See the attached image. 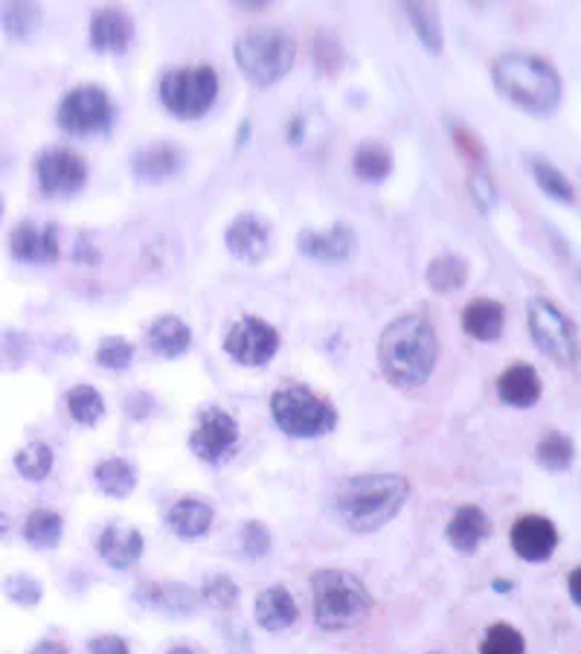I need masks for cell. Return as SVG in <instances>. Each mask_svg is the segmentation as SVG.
Returning <instances> with one entry per match:
<instances>
[{
  "label": "cell",
  "instance_id": "6da1fadb",
  "mask_svg": "<svg viewBox=\"0 0 581 654\" xmlns=\"http://www.w3.org/2000/svg\"><path fill=\"white\" fill-rule=\"evenodd\" d=\"M439 335L425 314H402L379 337V367L393 387L414 390L433 376Z\"/></svg>",
  "mask_w": 581,
  "mask_h": 654
},
{
  "label": "cell",
  "instance_id": "7a4b0ae2",
  "mask_svg": "<svg viewBox=\"0 0 581 654\" xmlns=\"http://www.w3.org/2000/svg\"><path fill=\"white\" fill-rule=\"evenodd\" d=\"M491 82L506 102H512L514 108L526 114L547 117L558 108L565 84L558 70L547 59H541L535 53L512 50L503 53L491 65Z\"/></svg>",
  "mask_w": 581,
  "mask_h": 654
},
{
  "label": "cell",
  "instance_id": "3957f363",
  "mask_svg": "<svg viewBox=\"0 0 581 654\" xmlns=\"http://www.w3.org/2000/svg\"><path fill=\"white\" fill-rule=\"evenodd\" d=\"M410 497V483L402 474H358L340 483L335 495L337 518L352 532H375L396 518Z\"/></svg>",
  "mask_w": 581,
  "mask_h": 654
},
{
  "label": "cell",
  "instance_id": "277c9868",
  "mask_svg": "<svg viewBox=\"0 0 581 654\" xmlns=\"http://www.w3.org/2000/svg\"><path fill=\"white\" fill-rule=\"evenodd\" d=\"M314 620L323 631H349L372 613V594L346 571H321L312 576Z\"/></svg>",
  "mask_w": 581,
  "mask_h": 654
},
{
  "label": "cell",
  "instance_id": "5b68a950",
  "mask_svg": "<svg viewBox=\"0 0 581 654\" xmlns=\"http://www.w3.org/2000/svg\"><path fill=\"white\" fill-rule=\"evenodd\" d=\"M233 56H236L239 70L245 73L247 82H253L256 88H270L291 73L297 44L282 26H262V30H251L239 38Z\"/></svg>",
  "mask_w": 581,
  "mask_h": 654
},
{
  "label": "cell",
  "instance_id": "8992f818",
  "mask_svg": "<svg viewBox=\"0 0 581 654\" xmlns=\"http://www.w3.org/2000/svg\"><path fill=\"white\" fill-rule=\"evenodd\" d=\"M270 413L279 431L294 439H317L335 431L337 411L305 385L279 387L270 395Z\"/></svg>",
  "mask_w": 581,
  "mask_h": 654
},
{
  "label": "cell",
  "instance_id": "52a82bcc",
  "mask_svg": "<svg viewBox=\"0 0 581 654\" xmlns=\"http://www.w3.org/2000/svg\"><path fill=\"white\" fill-rule=\"evenodd\" d=\"M161 105L177 119H201L219 100V73L210 65L166 70L158 84Z\"/></svg>",
  "mask_w": 581,
  "mask_h": 654
},
{
  "label": "cell",
  "instance_id": "ba28073f",
  "mask_svg": "<svg viewBox=\"0 0 581 654\" xmlns=\"http://www.w3.org/2000/svg\"><path fill=\"white\" fill-rule=\"evenodd\" d=\"M526 320H530L532 341L538 344L541 353L561 367H576L579 362V337H576L573 320L558 309L547 297H532L526 306Z\"/></svg>",
  "mask_w": 581,
  "mask_h": 654
},
{
  "label": "cell",
  "instance_id": "9c48e42d",
  "mask_svg": "<svg viewBox=\"0 0 581 654\" xmlns=\"http://www.w3.org/2000/svg\"><path fill=\"white\" fill-rule=\"evenodd\" d=\"M59 126L73 137H93L105 135L117 119V108L111 102L108 91L100 84H79L73 91L65 93L56 111Z\"/></svg>",
  "mask_w": 581,
  "mask_h": 654
},
{
  "label": "cell",
  "instance_id": "30bf717a",
  "mask_svg": "<svg viewBox=\"0 0 581 654\" xmlns=\"http://www.w3.org/2000/svg\"><path fill=\"white\" fill-rule=\"evenodd\" d=\"M35 175L47 198H68L88 184V163L68 146H50L35 158Z\"/></svg>",
  "mask_w": 581,
  "mask_h": 654
},
{
  "label": "cell",
  "instance_id": "8fae6325",
  "mask_svg": "<svg viewBox=\"0 0 581 654\" xmlns=\"http://www.w3.org/2000/svg\"><path fill=\"white\" fill-rule=\"evenodd\" d=\"M279 349V332L270 326L268 320L247 318L236 320L233 329L224 337V353L242 367H265V364L277 355Z\"/></svg>",
  "mask_w": 581,
  "mask_h": 654
},
{
  "label": "cell",
  "instance_id": "7c38bea8",
  "mask_svg": "<svg viewBox=\"0 0 581 654\" xmlns=\"http://www.w3.org/2000/svg\"><path fill=\"white\" fill-rule=\"evenodd\" d=\"M193 454L198 460L221 466L228 462L239 448V422L221 408H207L198 416V428L189 436Z\"/></svg>",
  "mask_w": 581,
  "mask_h": 654
},
{
  "label": "cell",
  "instance_id": "4fadbf2b",
  "mask_svg": "<svg viewBox=\"0 0 581 654\" xmlns=\"http://www.w3.org/2000/svg\"><path fill=\"white\" fill-rule=\"evenodd\" d=\"M509 541H512V550L521 555L523 562L541 564L556 553L558 529L556 524L549 518H544V515H521V518L512 524Z\"/></svg>",
  "mask_w": 581,
  "mask_h": 654
},
{
  "label": "cell",
  "instance_id": "5bb4252c",
  "mask_svg": "<svg viewBox=\"0 0 581 654\" xmlns=\"http://www.w3.org/2000/svg\"><path fill=\"white\" fill-rule=\"evenodd\" d=\"M297 248L303 256L323 265H344L352 260L358 239L349 225H332L329 230H303L297 239Z\"/></svg>",
  "mask_w": 581,
  "mask_h": 654
},
{
  "label": "cell",
  "instance_id": "9a60e30c",
  "mask_svg": "<svg viewBox=\"0 0 581 654\" xmlns=\"http://www.w3.org/2000/svg\"><path fill=\"white\" fill-rule=\"evenodd\" d=\"M224 244H228V251L236 260L247 262V265H259L268 256L270 248L268 221L256 216V213H239L224 230Z\"/></svg>",
  "mask_w": 581,
  "mask_h": 654
},
{
  "label": "cell",
  "instance_id": "2e32d148",
  "mask_svg": "<svg viewBox=\"0 0 581 654\" xmlns=\"http://www.w3.org/2000/svg\"><path fill=\"white\" fill-rule=\"evenodd\" d=\"M9 251L15 260L30 262V265H50L59 260V227L35 225V221H21L9 236Z\"/></svg>",
  "mask_w": 581,
  "mask_h": 654
},
{
  "label": "cell",
  "instance_id": "e0dca14e",
  "mask_svg": "<svg viewBox=\"0 0 581 654\" xmlns=\"http://www.w3.org/2000/svg\"><path fill=\"white\" fill-rule=\"evenodd\" d=\"M91 47L96 53H114L123 56L128 44L135 42V18L117 7L96 9L91 15Z\"/></svg>",
  "mask_w": 581,
  "mask_h": 654
},
{
  "label": "cell",
  "instance_id": "ac0fdd59",
  "mask_svg": "<svg viewBox=\"0 0 581 654\" xmlns=\"http://www.w3.org/2000/svg\"><path fill=\"white\" fill-rule=\"evenodd\" d=\"M143 536L140 529L126 524H108L96 538V553L111 564L114 571H128L143 559Z\"/></svg>",
  "mask_w": 581,
  "mask_h": 654
},
{
  "label": "cell",
  "instance_id": "d6986e66",
  "mask_svg": "<svg viewBox=\"0 0 581 654\" xmlns=\"http://www.w3.org/2000/svg\"><path fill=\"white\" fill-rule=\"evenodd\" d=\"M131 169L146 184H161V181L175 177L184 169V151L177 149L175 144H166V140L146 144L135 151Z\"/></svg>",
  "mask_w": 581,
  "mask_h": 654
},
{
  "label": "cell",
  "instance_id": "ffe728a7",
  "mask_svg": "<svg viewBox=\"0 0 581 654\" xmlns=\"http://www.w3.org/2000/svg\"><path fill=\"white\" fill-rule=\"evenodd\" d=\"M489 536H491L489 515H486L480 506L463 504L454 512V518L448 520V529H445L448 544L454 547V550H460L463 555L477 553V550L486 544V538Z\"/></svg>",
  "mask_w": 581,
  "mask_h": 654
},
{
  "label": "cell",
  "instance_id": "44dd1931",
  "mask_svg": "<svg viewBox=\"0 0 581 654\" xmlns=\"http://www.w3.org/2000/svg\"><path fill=\"white\" fill-rule=\"evenodd\" d=\"M463 323L465 335H472L474 341H483V344H491L503 335L506 329V306L491 297H474L468 306L463 309Z\"/></svg>",
  "mask_w": 581,
  "mask_h": 654
},
{
  "label": "cell",
  "instance_id": "7402d4cb",
  "mask_svg": "<svg viewBox=\"0 0 581 654\" xmlns=\"http://www.w3.org/2000/svg\"><path fill=\"white\" fill-rule=\"evenodd\" d=\"M498 393L512 408H532V404H538L541 395H544L538 369L523 362L506 367L503 376L498 378Z\"/></svg>",
  "mask_w": 581,
  "mask_h": 654
},
{
  "label": "cell",
  "instance_id": "603a6c76",
  "mask_svg": "<svg viewBox=\"0 0 581 654\" xmlns=\"http://www.w3.org/2000/svg\"><path fill=\"white\" fill-rule=\"evenodd\" d=\"M253 617H256V622H259L265 631H282L294 626L300 611H297V603H294V596H291V590L277 585V587H268V590H262V594L256 596Z\"/></svg>",
  "mask_w": 581,
  "mask_h": 654
},
{
  "label": "cell",
  "instance_id": "cb8c5ba5",
  "mask_svg": "<svg viewBox=\"0 0 581 654\" xmlns=\"http://www.w3.org/2000/svg\"><path fill=\"white\" fill-rule=\"evenodd\" d=\"M212 518H216L212 506L207 504V501H198V497L177 501L166 515L172 532H175L177 538H184V541H195V538L207 536L212 527Z\"/></svg>",
  "mask_w": 581,
  "mask_h": 654
},
{
  "label": "cell",
  "instance_id": "d4e9b609",
  "mask_svg": "<svg viewBox=\"0 0 581 654\" xmlns=\"http://www.w3.org/2000/svg\"><path fill=\"white\" fill-rule=\"evenodd\" d=\"M146 341L152 346V353H158L161 358H181L189 349V344H193V332L175 314H163V318H158L149 326Z\"/></svg>",
  "mask_w": 581,
  "mask_h": 654
},
{
  "label": "cell",
  "instance_id": "484cf974",
  "mask_svg": "<svg viewBox=\"0 0 581 654\" xmlns=\"http://www.w3.org/2000/svg\"><path fill=\"white\" fill-rule=\"evenodd\" d=\"M93 480H96L102 495L123 501V497H128L137 489V469L128 460H123V457H108V460L96 462Z\"/></svg>",
  "mask_w": 581,
  "mask_h": 654
},
{
  "label": "cell",
  "instance_id": "4316f807",
  "mask_svg": "<svg viewBox=\"0 0 581 654\" xmlns=\"http://www.w3.org/2000/svg\"><path fill=\"white\" fill-rule=\"evenodd\" d=\"M137 599L149 605V608H163V611H189L201 599V594L193 590V587L181 585V582H175V585L152 582V585H140Z\"/></svg>",
  "mask_w": 581,
  "mask_h": 654
},
{
  "label": "cell",
  "instance_id": "83f0119b",
  "mask_svg": "<svg viewBox=\"0 0 581 654\" xmlns=\"http://www.w3.org/2000/svg\"><path fill=\"white\" fill-rule=\"evenodd\" d=\"M407 21L414 24V33L419 35L421 47L430 56H439L445 47V35H442V21H439V9L433 3H405Z\"/></svg>",
  "mask_w": 581,
  "mask_h": 654
},
{
  "label": "cell",
  "instance_id": "f1b7e54d",
  "mask_svg": "<svg viewBox=\"0 0 581 654\" xmlns=\"http://www.w3.org/2000/svg\"><path fill=\"white\" fill-rule=\"evenodd\" d=\"M425 277L437 294H454L468 283V262L456 253H442L437 260H430Z\"/></svg>",
  "mask_w": 581,
  "mask_h": 654
},
{
  "label": "cell",
  "instance_id": "f546056e",
  "mask_svg": "<svg viewBox=\"0 0 581 654\" xmlns=\"http://www.w3.org/2000/svg\"><path fill=\"white\" fill-rule=\"evenodd\" d=\"M355 175L370 184H381L393 172V151L384 144H363L352 154Z\"/></svg>",
  "mask_w": 581,
  "mask_h": 654
},
{
  "label": "cell",
  "instance_id": "4dcf8cb0",
  "mask_svg": "<svg viewBox=\"0 0 581 654\" xmlns=\"http://www.w3.org/2000/svg\"><path fill=\"white\" fill-rule=\"evenodd\" d=\"M65 532V518L53 509H33L26 515L24 538L33 547H56Z\"/></svg>",
  "mask_w": 581,
  "mask_h": 654
},
{
  "label": "cell",
  "instance_id": "1f68e13d",
  "mask_svg": "<svg viewBox=\"0 0 581 654\" xmlns=\"http://www.w3.org/2000/svg\"><path fill=\"white\" fill-rule=\"evenodd\" d=\"M532 177L538 181V186L549 198H556L558 204H576V186L573 181L561 172L558 167H553L549 160L544 158H532Z\"/></svg>",
  "mask_w": 581,
  "mask_h": 654
},
{
  "label": "cell",
  "instance_id": "d6a6232c",
  "mask_svg": "<svg viewBox=\"0 0 581 654\" xmlns=\"http://www.w3.org/2000/svg\"><path fill=\"white\" fill-rule=\"evenodd\" d=\"M68 411H70V416L79 422V425H88V428H93V425L102 420V413H105V399H102L96 387L77 385V387H70Z\"/></svg>",
  "mask_w": 581,
  "mask_h": 654
},
{
  "label": "cell",
  "instance_id": "836d02e7",
  "mask_svg": "<svg viewBox=\"0 0 581 654\" xmlns=\"http://www.w3.org/2000/svg\"><path fill=\"white\" fill-rule=\"evenodd\" d=\"M535 457H538V462L544 466V469L565 471L570 469V462L576 460V445L570 436L553 431V434H547L544 439H541Z\"/></svg>",
  "mask_w": 581,
  "mask_h": 654
},
{
  "label": "cell",
  "instance_id": "e575fe53",
  "mask_svg": "<svg viewBox=\"0 0 581 654\" xmlns=\"http://www.w3.org/2000/svg\"><path fill=\"white\" fill-rule=\"evenodd\" d=\"M15 469L26 480H44L53 471V448L44 443H30L15 454Z\"/></svg>",
  "mask_w": 581,
  "mask_h": 654
},
{
  "label": "cell",
  "instance_id": "d590c367",
  "mask_svg": "<svg viewBox=\"0 0 581 654\" xmlns=\"http://www.w3.org/2000/svg\"><path fill=\"white\" fill-rule=\"evenodd\" d=\"M480 654H526V640L509 622H495L480 640Z\"/></svg>",
  "mask_w": 581,
  "mask_h": 654
},
{
  "label": "cell",
  "instance_id": "8d00e7d4",
  "mask_svg": "<svg viewBox=\"0 0 581 654\" xmlns=\"http://www.w3.org/2000/svg\"><path fill=\"white\" fill-rule=\"evenodd\" d=\"M38 21H42V9L33 7V3H12V7L3 9V26L15 38H26L38 26Z\"/></svg>",
  "mask_w": 581,
  "mask_h": 654
},
{
  "label": "cell",
  "instance_id": "74e56055",
  "mask_svg": "<svg viewBox=\"0 0 581 654\" xmlns=\"http://www.w3.org/2000/svg\"><path fill=\"white\" fill-rule=\"evenodd\" d=\"M96 362L105 369H128L131 362H135V346L128 344L126 337H105V341L96 346Z\"/></svg>",
  "mask_w": 581,
  "mask_h": 654
},
{
  "label": "cell",
  "instance_id": "f35d334b",
  "mask_svg": "<svg viewBox=\"0 0 581 654\" xmlns=\"http://www.w3.org/2000/svg\"><path fill=\"white\" fill-rule=\"evenodd\" d=\"M201 599L212 608H221V611H230L233 605L239 603V585L230 576H210L201 587Z\"/></svg>",
  "mask_w": 581,
  "mask_h": 654
},
{
  "label": "cell",
  "instance_id": "ab89813d",
  "mask_svg": "<svg viewBox=\"0 0 581 654\" xmlns=\"http://www.w3.org/2000/svg\"><path fill=\"white\" fill-rule=\"evenodd\" d=\"M451 137H454L456 151H460L465 160H472L474 167H483V163H486V146H483V140L474 135L472 128H465L463 123H454V126H451Z\"/></svg>",
  "mask_w": 581,
  "mask_h": 654
},
{
  "label": "cell",
  "instance_id": "60d3db41",
  "mask_svg": "<svg viewBox=\"0 0 581 654\" xmlns=\"http://www.w3.org/2000/svg\"><path fill=\"white\" fill-rule=\"evenodd\" d=\"M242 553H245L251 562L270 553V532L265 524H259V520L245 524V529H242Z\"/></svg>",
  "mask_w": 581,
  "mask_h": 654
},
{
  "label": "cell",
  "instance_id": "b9f144b4",
  "mask_svg": "<svg viewBox=\"0 0 581 654\" xmlns=\"http://www.w3.org/2000/svg\"><path fill=\"white\" fill-rule=\"evenodd\" d=\"M312 59L321 65V70L332 73V70H337L344 65V47H340V42L329 38V35H321V38L312 44Z\"/></svg>",
  "mask_w": 581,
  "mask_h": 654
},
{
  "label": "cell",
  "instance_id": "7bdbcfd3",
  "mask_svg": "<svg viewBox=\"0 0 581 654\" xmlns=\"http://www.w3.org/2000/svg\"><path fill=\"white\" fill-rule=\"evenodd\" d=\"M7 596L18 605H35L42 599V585L30 576H15V580L7 582Z\"/></svg>",
  "mask_w": 581,
  "mask_h": 654
},
{
  "label": "cell",
  "instance_id": "ee69618b",
  "mask_svg": "<svg viewBox=\"0 0 581 654\" xmlns=\"http://www.w3.org/2000/svg\"><path fill=\"white\" fill-rule=\"evenodd\" d=\"M472 193H474V202L480 204L483 213H489L491 207H495V202H498V190H495V184H491V177L486 175V172H474Z\"/></svg>",
  "mask_w": 581,
  "mask_h": 654
},
{
  "label": "cell",
  "instance_id": "f6af8a7d",
  "mask_svg": "<svg viewBox=\"0 0 581 654\" xmlns=\"http://www.w3.org/2000/svg\"><path fill=\"white\" fill-rule=\"evenodd\" d=\"M91 654H128L126 640L114 638V634H102V638H93L91 646H88Z\"/></svg>",
  "mask_w": 581,
  "mask_h": 654
},
{
  "label": "cell",
  "instance_id": "bcb514c9",
  "mask_svg": "<svg viewBox=\"0 0 581 654\" xmlns=\"http://www.w3.org/2000/svg\"><path fill=\"white\" fill-rule=\"evenodd\" d=\"M102 253L91 244V236H82L77 242V262H84V265H100Z\"/></svg>",
  "mask_w": 581,
  "mask_h": 654
},
{
  "label": "cell",
  "instance_id": "7dc6e473",
  "mask_svg": "<svg viewBox=\"0 0 581 654\" xmlns=\"http://www.w3.org/2000/svg\"><path fill=\"white\" fill-rule=\"evenodd\" d=\"M303 126H305L303 117H294L291 123H288V140H291L294 146L303 144Z\"/></svg>",
  "mask_w": 581,
  "mask_h": 654
},
{
  "label": "cell",
  "instance_id": "c3c4849f",
  "mask_svg": "<svg viewBox=\"0 0 581 654\" xmlns=\"http://www.w3.org/2000/svg\"><path fill=\"white\" fill-rule=\"evenodd\" d=\"M33 654H70L68 646H61V643H56V640H44V643H38V646L33 649Z\"/></svg>",
  "mask_w": 581,
  "mask_h": 654
},
{
  "label": "cell",
  "instance_id": "681fc988",
  "mask_svg": "<svg viewBox=\"0 0 581 654\" xmlns=\"http://www.w3.org/2000/svg\"><path fill=\"white\" fill-rule=\"evenodd\" d=\"M567 585H570V596H573V603L581 605V567H573V573H570V580H567Z\"/></svg>",
  "mask_w": 581,
  "mask_h": 654
},
{
  "label": "cell",
  "instance_id": "f907efd6",
  "mask_svg": "<svg viewBox=\"0 0 581 654\" xmlns=\"http://www.w3.org/2000/svg\"><path fill=\"white\" fill-rule=\"evenodd\" d=\"M166 654H201V652H195V649L189 646H177V649H169Z\"/></svg>",
  "mask_w": 581,
  "mask_h": 654
},
{
  "label": "cell",
  "instance_id": "816d5d0a",
  "mask_svg": "<svg viewBox=\"0 0 581 654\" xmlns=\"http://www.w3.org/2000/svg\"><path fill=\"white\" fill-rule=\"evenodd\" d=\"M7 532H9V518L3 515V512H0V538L7 536Z\"/></svg>",
  "mask_w": 581,
  "mask_h": 654
},
{
  "label": "cell",
  "instance_id": "f5cc1de1",
  "mask_svg": "<svg viewBox=\"0 0 581 654\" xmlns=\"http://www.w3.org/2000/svg\"><path fill=\"white\" fill-rule=\"evenodd\" d=\"M247 131H251V123H245V126L239 128V146H242L247 140Z\"/></svg>",
  "mask_w": 581,
  "mask_h": 654
},
{
  "label": "cell",
  "instance_id": "db71d44e",
  "mask_svg": "<svg viewBox=\"0 0 581 654\" xmlns=\"http://www.w3.org/2000/svg\"><path fill=\"white\" fill-rule=\"evenodd\" d=\"M0 216H3V198H0Z\"/></svg>",
  "mask_w": 581,
  "mask_h": 654
}]
</instances>
